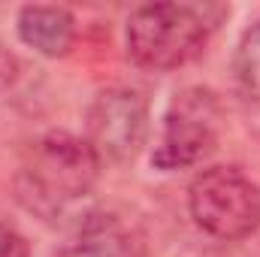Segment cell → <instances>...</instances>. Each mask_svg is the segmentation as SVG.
Instances as JSON below:
<instances>
[{"label": "cell", "instance_id": "obj_5", "mask_svg": "<svg viewBox=\"0 0 260 257\" xmlns=\"http://www.w3.org/2000/svg\"><path fill=\"white\" fill-rule=\"evenodd\" d=\"M91 145L100 160L127 164L139 154L148 133V103L133 88H109L100 91L88 112Z\"/></svg>", "mask_w": 260, "mask_h": 257}, {"label": "cell", "instance_id": "obj_8", "mask_svg": "<svg viewBox=\"0 0 260 257\" xmlns=\"http://www.w3.org/2000/svg\"><path fill=\"white\" fill-rule=\"evenodd\" d=\"M236 76L242 82V88L260 100V21L245 30L239 49H236Z\"/></svg>", "mask_w": 260, "mask_h": 257}, {"label": "cell", "instance_id": "obj_9", "mask_svg": "<svg viewBox=\"0 0 260 257\" xmlns=\"http://www.w3.org/2000/svg\"><path fill=\"white\" fill-rule=\"evenodd\" d=\"M0 257H30V245L24 242V236H18L3 224H0Z\"/></svg>", "mask_w": 260, "mask_h": 257}, {"label": "cell", "instance_id": "obj_2", "mask_svg": "<svg viewBox=\"0 0 260 257\" xmlns=\"http://www.w3.org/2000/svg\"><path fill=\"white\" fill-rule=\"evenodd\" d=\"M209 37L197 9L182 3L139 6L127 21L130 58L145 70H176L194 61Z\"/></svg>", "mask_w": 260, "mask_h": 257}, {"label": "cell", "instance_id": "obj_10", "mask_svg": "<svg viewBox=\"0 0 260 257\" xmlns=\"http://www.w3.org/2000/svg\"><path fill=\"white\" fill-rule=\"evenodd\" d=\"M15 79H18V61H15V58L9 55V49H3V43H0V91L9 88Z\"/></svg>", "mask_w": 260, "mask_h": 257}, {"label": "cell", "instance_id": "obj_6", "mask_svg": "<svg viewBox=\"0 0 260 257\" xmlns=\"http://www.w3.org/2000/svg\"><path fill=\"white\" fill-rule=\"evenodd\" d=\"M58 257H145V239L115 215L88 218Z\"/></svg>", "mask_w": 260, "mask_h": 257}, {"label": "cell", "instance_id": "obj_3", "mask_svg": "<svg viewBox=\"0 0 260 257\" xmlns=\"http://www.w3.org/2000/svg\"><path fill=\"white\" fill-rule=\"evenodd\" d=\"M191 215L218 239H245L260 227V188L236 167H212L191 185Z\"/></svg>", "mask_w": 260, "mask_h": 257}, {"label": "cell", "instance_id": "obj_1", "mask_svg": "<svg viewBox=\"0 0 260 257\" xmlns=\"http://www.w3.org/2000/svg\"><path fill=\"white\" fill-rule=\"evenodd\" d=\"M100 154L88 139L64 130L46 133L21 164L15 176V194L24 209L52 218L67 203L85 197L97 185Z\"/></svg>", "mask_w": 260, "mask_h": 257}, {"label": "cell", "instance_id": "obj_4", "mask_svg": "<svg viewBox=\"0 0 260 257\" xmlns=\"http://www.w3.org/2000/svg\"><path fill=\"white\" fill-rule=\"evenodd\" d=\"M218 145V106L206 91H185L167 112L164 139L154 151L157 170H182L200 164Z\"/></svg>", "mask_w": 260, "mask_h": 257}, {"label": "cell", "instance_id": "obj_7", "mask_svg": "<svg viewBox=\"0 0 260 257\" xmlns=\"http://www.w3.org/2000/svg\"><path fill=\"white\" fill-rule=\"evenodd\" d=\"M18 37L46 58H64L76 43V21L64 6H24L18 12Z\"/></svg>", "mask_w": 260, "mask_h": 257}]
</instances>
